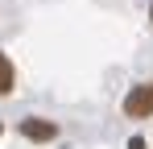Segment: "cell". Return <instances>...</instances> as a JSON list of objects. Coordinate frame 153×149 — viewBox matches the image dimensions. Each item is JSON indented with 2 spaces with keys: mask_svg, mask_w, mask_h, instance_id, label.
<instances>
[{
  "mask_svg": "<svg viewBox=\"0 0 153 149\" xmlns=\"http://www.w3.org/2000/svg\"><path fill=\"white\" fill-rule=\"evenodd\" d=\"M124 112L132 120H141V116H153V83H137L132 91L124 95Z\"/></svg>",
  "mask_w": 153,
  "mask_h": 149,
  "instance_id": "1",
  "label": "cell"
},
{
  "mask_svg": "<svg viewBox=\"0 0 153 149\" xmlns=\"http://www.w3.org/2000/svg\"><path fill=\"white\" fill-rule=\"evenodd\" d=\"M21 133H25L29 141H54V137H58V124H50V120H25Z\"/></svg>",
  "mask_w": 153,
  "mask_h": 149,
  "instance_id": "2",
  "label": "cell"
},
{
  "mask_svg": "<svg viewBox=\"0 0 153 149\" xmlns=\"http://www.w3.org/2000/svg\"><path fill=\"white\" fill-rule=\"evenodd\" d=\"M4 91H13V62L0 54V95H4Z\"/></svg>",
  "mask_w": 153,
  "mask_h": 149,
  "instance_id": "3",
  "label": "cell"
},
{
  "mask_svg": "<svg viewBox=\"0 0 153 149\" xmlns=\"http://www.w3.org/2000/svg\"><path fill=\"white\" fill-rule=\"evenodd\" d=\"M0 133H4V124H0Z\"/></svg>",
  "mask_w": 153,
  "mask_h": 149,
  "instance_id": "4",
  "label": "cell"
},
{
  "mask_svg": "<svg viewBox=\"0 0 153 149\" xmlns=\"http://www.w3.org/2000/svg\"><path fill=\"white\" fill-rule=\"evenodd\" d=\"M149 17H153V8H149Z\"/></svg>",
  "mask_w": 153,
  "mask_h": 149,
  "instance_id": "5",
  "label": "cell"
}]
</instances>
